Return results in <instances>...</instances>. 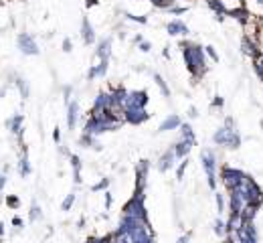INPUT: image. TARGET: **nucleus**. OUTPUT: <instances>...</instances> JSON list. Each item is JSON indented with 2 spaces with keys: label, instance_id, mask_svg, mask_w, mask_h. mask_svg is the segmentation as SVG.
<instances>
[{
  "label": "nucleus",
  "instance_id": "f257e3e1",
  "mask_svg": "<svg viewBox=\"0 0 263 243\" xmlns=\"http://www.w3.org/2000/svg\"><path fill=\"white\" fill-rule=\"evenodd\" d=\"M182 55H185V63L188 67V71L194 75V79H199L207 73V53H204L201 45L182 43Z\"/></svg>",
  "mask_w": 263,
  "mask_h": 243
},
{
  "label": "nucleus",
  "instance_id": "f03ea898",
  "mask_svg": "<svg viewBox=\"0 0 263 243\" xmlns=\"http://www.w3.org/2000/svg\"><path fill=\"white\" fill-rule=\"evenodd\" d=\"M245 178H247V175L241 168H235V166H229V164L221 166V182L227 191H233L237 187H241V184L245 182Z\"/></svg>",
  "mask_w": 263,
  "mask_h": 243
},
{
  "label": "nucleus",
  "instance_id": "7ed1b4c3",
  "mask_svg": "<svg viewBox=\"0 0 263 243\" xmlns=\"http://www.w3.org/2000/svg\"><path fill=\"white\" fill-rule=\"evenodd\" d=\"M227 207H229V215H241L243 209L249 205L243 187H237L233 191H227Z\"/></svg>",
  "mask_w": 263,
  "mask_h": 243
},
{
  "label": "nucleus",
  "instance_id": "20e7f679",
  "mask_svg": "<svg viewBox=\"0 0 263 243\" xmlns=\"http://www.w3.org/2000/svg\"><path fill=\"white\" fill-rule=\"evenodd\" d=\"M201 162H202L204 175H207L209 187L215 191V189H217V156H215L213 150H202V154H201Z\"/></svg>",
  "mask_w": 263,
  "mask_h": 243
},
{
  "label": "nucleus",
  "instance_id": "39448f33",
  "mask_svg": "<svg viewBox=\"0 0 263 243\" xmlns=\"http://www.w3.org/2000/svg\"><path fill=\"white\" fill-rule=\"evenodd\" d=\"M241 187L245 191V196H247V203L249 205H255V207L263 205V189L249 175H247V178H245V182L241 184Z\"/></svg>",
  "mask_w": 263,
  "mask_h": 243
},
{
  "label": "nucleus",
  "instance_id": "423d86ee",
  "mask_svg": "<svg viewBox=\"0 0 263 243\" xmlns=\"http://www.w3.org/2000/svg\"><path fill=\"white\" fill-rule=\"evenodd\" d=\"M150 118V113L146 112V108H125V122L130 124H142Z\"/></svg>",
  "mask_w": 263,
  "mask_h": 243
},
{
  "label": "nucleus",
  "instance_id": "0eeeda50",
  "mask_svg": "<svg viewBox=\"0 0 263 243\" xmlns=\"http://www.w3.org/2000/svg\"><path fill=\"white\" fill-rule=\"evenodd\" d=\"M227 16H231V18H235L239 25L241 27H245L247 22H251L255 16H253V13L247 8V6H241V8H235V10H231V13H227Z\"/></svg>",
  "mask_w": 263,
  "mask_h": 243
},
{
  "label": "nucleus",
  "instance_id": "6e6552de",
  "mask_svg": "<svg viewBox=\"0 0 263 243\" xmlns=\"http://www.w3.org/2000/svg\"><path fill=\"white\" fill-rule=\"evenodd\" d=\"M233 132H237V130H229L227 126H221L219 130H217L215 134H213V142L217 144V146H229V140H231V136H233Z\"/></svg>",
  "mask_w": 263,
  "mask_h": 243
},
{
  "label": "nucleus",
  "instance_id": "1a4fd4ad",
  "mask_svg": "<svg viewBox=\"0 0 263 243\" xmlns=\"http://www.w3.org/2000/svg\"><path fill=\"white\" fill-rule=\"evenodd\" d=\"M146 103H148L146 91H132V94H128V106L125 108H146Z\"/></svg>",
  "mask_w": 263,
  "mask_h": 243
},
{
  "label": "nucleus",
  "instance_id": "9d476101",
  "mask_svg": "<svg viewBox=\"0 0 263 243\" xmlns=\"http://www.w3.org/2000/svg\"><path fill=\"white\" fill-rule=\"evenodd\" d=\"M174 158H178V156H176V152H174V146H172L170 150H166L162 158H160V164H158V168L162 170V172H166L168 168H172V166H174Z\"/></svg>",
  "mask_w": 263,
  "mask_h": 243
},
{
  "label": "nucleus",
  "instance_id": "9b49d317",
  "mask_svg": "<svg viewBox=\"0 0 263 243\" xmlns=\"http://www.w3.org/2000/svg\"><path fill=\"white\" fill-rule=\"evenodd\" d=\"M180 118L176 113H172L170 118H166L162 124H160V132H166V130H174V128H180Z\"/></svg>",
  "mask_w": 263,
  "mask_h": 243
},
{
  "label": "nucleus",
  "instance_id": "f8f14e48",
  "mask_svg": "<svg viewBox=\"0 0 263 243\" xmlns=\"http://www.w3.org/2000/svg\"><path fill=\"white\" fill-rule=\"evenodd\" d=\"M168 32L170 34H188V27L182 20H170L168 22Z\"/></svg>",
  "mask_w": 263,
  "mask_h": 243
},
{
  "label": "nucleus",
  "instance_id": "ddd939ff",
  "mask_svg": "<svg viewBox=\"0 0 263 243\" xmlns=\"http://www.w3.org/2000/svg\"><path fill=\"white\" fill-rule=\"evenodd\" d=\"M243 225H245V219L241 215H229V219H227V229L229 231H239Z\"/></svg>",
  "mask_w": 263,
  "mask_h": 243
},
{
  "label": "nucleus",
  "instance_id": "4468645a",
  "mask_svg": "<svg viewBox=\"0 0 263 243\" xmlns=\"http://www.w3.org/2000/svg\"><path fill=\"white\" fill-rule=\"evenodd\" d=\"M180 134H182V140L190 142L192 146L197 144V138H194V132H192V128H190L188 124H180Z\"/></svg>",
  "mask_w": 263,
  "mask_h": 243
},
{
  "label": "nucleus",
  "instance_id": "2eb2a0df",
  "mask_svg": "<svg viewBox=\"0 0 263 243\" xmlns=\"http://www.w3.org/2000/svg\"><path fill=\"white\" fill-rule=\"evenodd\" d=\"M192 148V144L190 142H186V140H180L176 146H174V152H176V156L178 158H186V154H188V150Z\"/></svg>",
  "mask_w": 263,
  "mask_h": 243
},
{
  "label": "nucleus",
  "instance_id": "dca6fc26",
  "mask_svg": "<svg viewBox=\"0 0 263 243\" xmlns=\"http://www.w3.org/2000/svg\"><path fill=\"white\" fill-rule=\"evenodd\" d=\"M109 53H111V41H109V39L101 41V43H99V49H97V55H99V57H101V59H104V61H108Z\"/></svg>",
  "mask_w": 263,
  "mask_h": 243
},
{
  "label": "nucleus",
  "instance_id": "f3484780",
  "mask_svg": "<svg viewBox=\"0 0 263 243\" xmlns=\"http://www.w3.org/2000/svg\"><path fill=\"white\" fill-rule=\"evenodd\" d=\"M257 211H259V207H255V205H247L245 209H243V213H241V217L245 219V221H255Z\"/></svg>",
  "mask_w": 263,
  "mask_h": 243
},
{
  "label": "nucleus",
  "instance_id": "a211bd4d",
  "mask_svg": "<svg viewBox=\"0 0 263 243\" xmlns=\"http://www.w3.org/2000/svg\"><path fill=\"white\" fill-rule=\"evenodd\" d=\"M215 233L219 235V237H227V233H229V229H227V221H223L221 217L215 221Z\"/></svg>",
  "mask_w": 263,
  "mask_h": 243
},
{
  "label": "nucleus",
  "instance_id": "6ab92c4d",
  "mask_svg": "<svg viewBox=\"0 0 263 243\" xmlns=\"http://www.w3.org/2000/svg\"><path fill=\"white\" fill-rule=\"evenodd\" d=\"M243 144V138H241V134H239V130L237 132H233V136H231V140H229V150H237L239 146Z\"/></svg>",
  "mask_w": 263,
  "mask_h": 243
},
{
  "label": "nucleus",
  "instance_id": "aec40b11",
  "mask_svg": "<svg viewBox=\"0 0 263 243\" xmlns=\"http://www.w3.org/2000/svg\"><path fill=\"white\" fill-rule=\"evenodd\" d=\"M217 211H219V215H223L225 213V209H227V199H225V194L223 193H217Z\"/></svg>",
  "mask_w": 263,
  "mask_h": 243
},
{
  "label": "nucleus",
  "instance_id": "412c9836",
  "mask_svg": "<svg viewBox=\"0 0 263 243\" xmlns=\"http://www.w3.org/2000/svg\"><path fill=\"white\" fill-rule=\"evenodd\" d=\"M253 71L259 77V81H263V57H259V59L253 61Z\"/></svg>",
  "mask_w": 263,
  "mask_h": 243
},
{
  "label": "nucleus",
  "instance_id": "4be33fe9",
  "mask_svg": "<svg viewBox=\"0 0 263 243\" xmlns=\"http://www.w3.org/2000/svg\"><path fill=\"white\" fill-rule=\"evenodd\" d=\"M154 81H156V83H158V87H160V89H162V94H164V96H170V89H168V85H166V81H164L162 77H160L158 73L154 75Z\"/></svg>",
  "mask_w": 263,
  "mask_h": 243
},
{
  "label": "nucleus",
  "instance_id": "5701e85b",
  "mask_svg": "<svg viewBox=\"0 0 263 243\" xmlns=\"http://www.w3.org/2000/svg\"><path fill=\"white\" fill-rule=\"evenodd\" d=\"M83 37L87 43H93V29H91L87 22H83Z\"/></svg>",
  "mask_w": 263,
  "mask_h": 243
},
{
  "label": "nucleus",
  "instance_id": "b1692460",
  "mask_svg": "<svg viewBox=\"0 0 263 243\" xmlns=\"http://www.w3.org/2000/svg\"><path fill=\"white\" fill-rule=\"evenodd\" d=\"M204 53H207V55L211 57V59H213L215 63H219V53L215 51V47H213V45H207V47H204Z\"/></svg>",
  "mask_w": 263,
  "mask_h": 243
},
{
  "label": "nucleus",
  "instance_id": "393cba45",
  "mask_svg": "<svg viewBox=\"0 0 263 243\" xmlns=\"http://www.w3.org/2000/svg\"><path fill=\"white\" fill-rule=\"evenodd\" d=\"M223 126H227L229 130H237V122H235V118H231V115H227L225 118V124Z\"/></svg>",
  "mask_w": 263,
  "mask_h": 243
},
{
  "label": "nucleus",
  "instance_id": "a878e982",
  "mask_svg": "<svg viewBox=\"0 0 263 243\" xmlns=\"http://www.w3.org/2000/svg\"><path fill=\"white\" fill-rule=\"evenodd\" d=\"M170 13H172V15H182V13H186V6H172V8H170Z\"/></svg>",
  "mask_w": 263,
  "mask_h": 243
},
{
  "label": "nucleus",
  "instance_id": "bb28decb",
  "mask_svg": "<svg viewBox=\"0 0 263 243\" xmlns=\"http://www.w3.org/2000/svg\"><path fill=\"white\" fill-rule=\"evenodd\" d=\"M223 106H225V99L217 96V97L213 99V108H223Z\"/></svg>",
  "mask_w": 263,
  "mask_h": 243
},
{
  "label": "nucleus",
  "instance_id": "cd10ccee",
  "mask_svg": "<svg viewBox=\"0 0 263 243\" xmlns=\"http://www.w3.org/2000/svg\"><path fill=\"white\" fill-rule=\"evenodd\" d=\"M185 170H186V158L180 162V166H178V178H182V175H185Z\"/></svg>",
  "mask_w": 263,
  "mask_h": 243
},
{
  "label": "nucleus",
  "instance_id": "c85d7f7f",
  "mask_svg": "<svg viewBox=\"0 0 263 243\" xmlns=\"http://www.w3.org/2000/svg\"><path fill=\"white\" fill-rule=\"evenodd\" d=\"M140 49H142V51H150V43H144V41H142V43H140Z\"/></svg>",
  "mask_w": 263,
  "mask_h": 243
},
{
  "label": "nucleus",
  "instance_id": "c756f323",
  "mask_svg": "<svg viewBox=\"0 0 263 243\" xmlns=\"http://www.w3.org/2000/svg\"><path fill=\"white\" fill-rule=\"evenodd\" d=\"M188 115H190V118H197V108H190V112H188Z\"/></svg>",
  "mask_w": 263,
  "mask_h": 243
},
{
  "label": "nucleus",
  "instance_id": "7c9ffc66",
  "mask_svg": "<svg viewBox=\"0 0 263 243\" xmlns=\"http://www.w3.org/2000/svg\"><path fill=\"white\" fill-rule=\"evenodd\" d=\"M188 241H190V235H185V237L178 239V243H188Z\"/></svg>",
  "mask_w": 263,
  "mask_h": 243
},
{
  "label": "nucleus",
  "instance_id": "2f4dec72",
  "mask_svg": "<svg viewBox=\"0 0 263 243\" xmlns=\"http://www.w3.org/2000/svg\"><path fill=\"white\" fill-rule=\"evenodd\" d=\"M259 27H261V32H263V16H259Z\"/></svg>",
  "mask_w": 263,
  "mask_h": 243
},
{
  "label": "nucleus",
  "instance_id": "473e14b6",
  "mask_svg": "<svg viewBox=\"0 0 263 243\" xmlns=\"http://www.w3.org/2000/svg\"><path fill=\"white\" fill-rule=\"evenodd\" d=\"M261 128H263V120H261Z\"/></svg>",
  "mask_w": 263,
  "mask_h": 243
},
{
  "label": "nucleus",
  "instance_id": "72a5a7b5",
  "mask_svg": "<svg viewBox=\"0 0 263 243\" xmlns=\"http://www.w3.org/2000/svg\"><path fill=\"white\" fill-rule=\"evenodd\" d=\"M225 243H229V241H225Z\"/></svg>",
  "mask_w": 263,
  "mask_h": 243
}]
</instances>
